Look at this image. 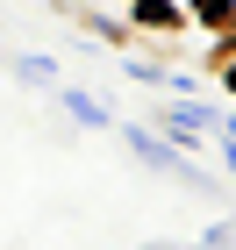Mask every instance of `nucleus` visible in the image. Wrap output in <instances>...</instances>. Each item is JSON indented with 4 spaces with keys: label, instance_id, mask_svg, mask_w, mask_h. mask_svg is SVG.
<instances>
[{
    "label": "nucleus",
    "instance_id": "obj_4",
    "mask_svg": "<svg viewBox=\"0 0 236 250\" xmlns=\"http://www.w3.org/2000/svg\"><path fill=\"white\" fill-rule=\"evenodd\" d=\"M193 7H200V15H222V7H229V0H193Z\"/></svg>",
    "mask_w": 236,
    "mask_h": 250
},
{
    "label": "nucleus",
    "instance_id": "obj_2",
    "mask_svg": "<svg viewBox=\"0 0 236 250\" xmlns=\"http://www.w3.org/2000/svg\"><path fill=\"white\" fill-rule=\"evenodd\" d=\"M15 72H21V86H58V64L50 58H21Z\"/></svg>",
    "mask_w": 236,
    "mask_h": 250
},
{
    "label": "nucleus",
    "instance_id": "obj_1",
    "mask_svg": "<svg viewBox=\"0 0 236 250\" xmlns=\"http://www.w3.org/2000/svg\"><path fill=\"white\" fill-rule=\"evenodd\" d=\"M129 150H136L143 165H157V172H172V179H186V186H200V172H193V165H186V157L172 150V143H150L143 129H129Z\"/></svg>",
    "mask_w": 236,
    "mask_h": 250
},
{
    "label": "nucleus",
    "instance_id": "obj_3",
    "mask_svg": "<svg viewBox=\"0 0 236 250\" xmlns=\"http://www.w3.org/2000/svg\"><path fill=\"white\" fill-rule=\"evenodd\" d=\"M64 107H72V115H79V122H93V129H100V122H107V107H100V100H93V93H64Z\"/></svg>",
    "mask_w": 236,
    "mask_h": 250
}]
</instances>
